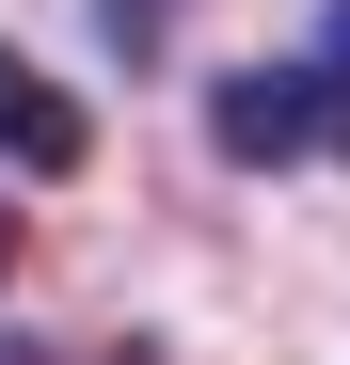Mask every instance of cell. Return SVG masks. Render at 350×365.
<instances>
[{"label": "cell", "instance_id": "obj_1", "mask_svg": "<svg viewBox=\"0 0 350 365\" xmlns=\"http://www.w3.org/2000/svg\"><path fill=\"white\" fill-rule=\"evenodd\" d=\"M207 143H223V159H255V175H271V159H303V143H319L303 48H286V64H239V80H223V96H207Z\"/></svg>", "mask_w": 350, "mask_h": 365}, {"label": "cell", "instance_id": "obj_2", "mask_svg": "<svg viewBox=\"0 0 350 365\" xmlns=\"http://www.w3.org/2000/svg\"><path fill=\"white\" fill-rule=\"evenodd\" d=\"M0 159H16V175H80L96 159V111L48 80V64H16V48H0Z\"/></svg>", "mask_w": 350, "mask_h": 365}, {"label": "cell", "instance_id": "obj_3", "mask_svg": "<svg viewBox=\"0 0 350 365\" xmlns=\"http://www.w3.org/2000/svg\"><path fill=\"white\" fill-rule=\"evenodd\" d=\"M303 96H319V143L350 159V0H319V32H303Z\"/></svg>", "mask_w": 350, "mask_h": 365}, {"label": "cell", "instance_id": "obj_4", "mask_svg": "<svg viewBox=\"0 0 350 365\" xmlns=\"http://www.w3.org/2000/svg\"><path fill=\"white\" fill-rule=\"evenodd\" d=\"M0 270H16V207H0Z\"/></svg>", "mask_w": 350, "mask_h": 365}]
</instances>
